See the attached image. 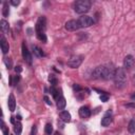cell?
Masks as SVG:
<instances>
[{"label":"cell","mask_w":135,"mask_h":135,"mask_svg":"<svg viewBox=\"0 0 135 135\" xmlns=\"http://www.w3.org/2000/svg\"><path fill=\"white\" fill-rule=\"evenodd\" d=\"M114 75H115V70L112 66H108V65L97 66L93 71V76L94 78L97 79H110V78H114Z\"/></svg>","instance_id":"1"},{"label":"cell","mask_w":135,"mask_h":135,"mask_svg":"<svg viewBox=\"0 0 135 135\" xmlns=\"http://www.w3.org/2000/svg\"><path fill=\"white\" fill-rule=\"evenodd\" d=\"M114 80L117 88H123L127 84V74H126L124 68H117L115 70Z\"/></svg>","instance_id":"2"},{"label":"cell","mask_w":135,"mask_h":135,"mask_svg":"<svg viewBox=\"0 0 135 135\" xmlns=\"http://www.w3.org/2000/svg\"><path fill=\"white\" fill-rule=\"evenodd\" d=\"M91 8V1L89 0H78L74 3V11L77 14H84Z\"/></svg>","instance_id":"3"},{"label":"cell","mask_w":135,"mask_h":135,"mask_svg":"<svg viewBox=\"0 0 135 135\" xmlns=\"http://www.w3.org/2000/svg\"><path fill=\"white\" fill-rule=\"evenodd\" d=\"M45 28H46V19H45L44 16H41V17H39V19L37 20L36 25H35L36 34H38V33H44L45 32Z\"/></svg>","instance_id":"4"},{"label":"cell","mask_w":135,"mask_h":135,"mask_svg":"<svg viewBox=\"0 0 135 135\" xmlns=\"http://www.w3.org/2000/svg\"><path fill=\"white\" fill-rule=\"evenodd\" d=\"M82 60H83V56H81V55L72 56L68 61V65L72 69H76L82 63Z\"/></svg>","instance_id":"5"},{"label":"cell","mask_w":135,"mask_h":135,"mask_svg":"<svg viewBox=\"0 0 135 135\" xmlns=\"http://www.w3.org/2000/svg\"><path fill=\"white\" fill-rule=\"evenodd\" d=\"M78 22H79L80 27H89V26H91V25L94 24L93 18L90 17V16H88V15L81 16V17L78 19Z\"/></svg>","instance_id":"6"},{"label":"cell","mask_w":135,"mask_h":135,"mask_svg":"<svg viewBox=\"0 0 135 135\" xmlns=\"http://www.w3.org/2000/svg\"><path fill=\"white\" fill-rule=\"evenodd\" d=\"M64 27L69 32H74V31H77L78 28H80V25H79L78 20H69L65 22Z\"/></svg>","instance_id":"7"},{"label":"cell","mask_w":135,"mask_h":135,"mask_svg":"<svg viewBox=\"0 0 135 135\" xmlns=\"http://www.w3.org/2000/svg\"><path fill=\"white\" fill-rule=\"evenodd\" d=\"M22 57H23V59H24L28 64H32L33 58H32V55H31L30 51L27 50V47H26V45H25L24 42L22 43Z\"/></svg>","instance_id":"8"},{"label":"cell","mask_w":135,"mask_h":135,"mask_svg":"<svg viewBox=\"0 0 135 135\" xmlns=\"http://www.w3.org/2000/svg\"><path fill=\"white\" fill-rule=\"evenodd\" d=\"M134 65V57L132 55H127L123 59V68L124 69H131Z\"/></svg>","instance_id":"9"},{"label":"cell","mask_w":135,"mask_h":135,"mask_svg":"<svg viewBox=\"0 0 135 135\" xmlns=\"http://www.w3.org/2000/svg\"><path fill=\"white\" fill-rule=\"evenodd\" d=\"M7 105H8V110L11 112H14L15 111V109H16V99H15V96L13 94H9V96H8Z\"/></svg>","instance_id":"10"},{"label":"cell","mask_w":135,"mask_h":135,"mask_svg":"<svg viewBox=\"0 0 135 135\" xmlns=\"http://www.w3.org/2000/svg\"><path fill=\"white\" fill-rule=\"evenodd\" d=\"M112 122V116H111V112H107V114L103 116V118L101 119V126L102 127H108L110 126V123Z\"/></svg>","instance_id":"11"},{"label":"cell","mask_w":135,"mask_h":135,"mask_svg":"<svg viewBox=\"0 0 135 135\" xmlns=\"http://www.w3.org/2000/svg\"><path fill=\"white\" fill-rule=\"evenodd\" d=\"M0 46H1V51L3 54H7L8 50H9V45L8 42L6 41V39L4 37H1V42H0Z\"/></svg>","instance_id":"12"},{"label":"cell","mask_w":135,"mask_h":135,"mask_svg":"<svg viewBox=\"0 0 135 135\" xmlns=\"http://www.w3.org/2000/svg\"><path fill=\"white\" fill-rule=\"evenodd\" d=\"M78 112H79V116L82 117V118H88L91 115V111L88 107H81Z\"/></svg>","instance_id":"13"},{"label":"cell","mask_w":135,"mask_h":135,"mask_svg":"<svg viewBox=\"0 0 135 135\" xmlns=\"http://www.w3.org/2000/svg\"><path fill=\"white\" fill-rule=\"evenodd\" d=\"M59 117H60V119L62 120V121H64V122H70L71 121V114L68 112V111H61L60 112V114H59Z\"/></svg>","instance_id":"14"},{"label":"cell","mask_w":135,"mask_h":135,"mask_svg":"<svg viewBox=\"0 0 135 135\" xmlns=\"http://www.w3.org/2000/svg\"><path fill=\"white\" fill-rule=\"evenodd\" d=\"M65 105H66L65 98L62 95H60L58 97V99H57V108H58V110H63L65 108Z\"/></svg>","instance_id":"15"},{"label":"cell","mask_w":135,"mask_h":135,"mask_svg":"<svg viewBox=\"0 0 135 135\" xmlns=\"http://www.w3.org/2000/svg\"><path fill=\"white\" fill-rule=\"evenodd\" d=\"M0 28H1V31H2L4 34H7V33H8V30H9V24H8V22H7L6 20L2 19V20L0 21Z\"/></svg>","instance_id":"16"},{"label":"cell","mask_w":135,"mask_h":135,"mask_svg":"<svg viewBox=\"0 0 135 135\" xmlns=\"http://www.w3.org/2000/svg\"><path fill=\"white\" fill-rule=\"evenodd\" d=\"M9 14V8H8V2L7 1H3V6H2V16L3 17H7Z\"/></svg>","instance_id":"17"},{"label":"cell","mask_w":135,"mask_h":135,"mask_svg":"<svg viewBox=\"0 0 135 135\" xmlns=\"http://www.w3.org/2000/svg\"><path fill=\"white\" fill-rule=\"evenodd\" d=\"M33 51H34V54L37 57H43L44 56V53L42 52V50L40 47H38L37 45H33Z\"/></svg>","instance_id":"18"},{"label":"cell","mask_w":135,"mask_h":135,"mask_svg":"<svg viewBox=\"0 0 135 135\" xmlns=\"http://www.w3.org/2000/svg\"><path fill=\"white\" fill-rule=\"evenodd\" d=\"M128 131L131 133V134H134L135 133V119H131L129 124H128Z\"/></svg>","instance_id":"19"},{"label":"cell","mask_w":135,"mask_h":135,"mask_svg":"<svg viewBox=\"0 0 135 135\" xmlns=\"http://www.w3.org/2000/svg\"><path fill=\"white\" fill-rule=\"evenodd\" d=\"M14 131L16 133V135H20L21 134V131H22V124L18 121L15 123V127H14Z\"/></svg>","instance_id":"20"},{"label":"cell","mask_w":135,"mask_h":135,"mask_svg":"<svg viewBox=\"0 0 135 135\" xmlns=\"http://www.w3.org/2000/svg\"><path fill=\"white\" fill-rule=\"evenodd\" d=\"M44 131H45L46 135H52V133H53V126L51 123H46L45 128H44Z\"/></svg>","instance_id":"21"},{"label":"cell","mask_w":135,"mask_h":135,"mask_svg":"<svg viewBox=\"0 0 135 135\" xmlns=\"http://www.w3.org/2000/svg\"><path fill=\"white\" fill-rule=\"evenodd\" d=\"M1 130H2L3 135H8V128L5 126V123L3 122V120L1 121Z\"/></svg>","instance_id":"22"},{"label":"cell","mask_w":135,"mask_h":135,"mask_svg":"<svg viewBox=\"0 0 135 135\" xmlns=\"http://www.w3.org/2000/svg\"><path fill=\"white\" fill-rule=\"evenodd\" d=\"M37 38H38L40 41H42V42H46V40H47L44 33H38V34H37Z\"/></svg>","instance_id":"23"},{"label":"cell","mask_w":135,"mask_h":135,"mask_svg":"<svg viewBox=\"0 0 135 135\" xmlns=\"http://www.w3.org/2000/svg\"><path fill=\"white\" fill-rule=\"evenodd\" d=\"M50 92H51V94L53 95V97H54L55 99H58V94H59V92H58L54 86H52V88H51Z\"/></svg>","instance_id":"24"},{"label":"cell","mask_w":135,"mask_h":135,"mask_svg":"<svg viewBox=\"0 0 135 135\" xmlns=\"http://www.w3.org/2000/svg\"><path fill=\"white\" fill-rule=\"evenodd\" d=\"M49 81H50V82H51V84H53V85L57 84V82H58L57 78H56L54 75H50V76H49Z\"/></svg>","instance_id":"25"},{"label":"cell","mask_w":135,"mask_h":135,"mask_svg":"<svg viewBox=\"0 0 135 135\" xmlns=\"http://www.w3.org/2000/svg\"><path fill=\"white\" fill-rule=\"evenodd\" d=\"M4 63H5V65H6L7 69H12L13 62H12V60L9 58H4Z\"/></svg>","instance_id":"26"},{"label":"cell","mask_w":135,"mask_h":135,"mask_svg":"<svg viewBox=\"0 0 135 135\" xmlns=\"http://www.w3.org/2000/svg\"><path fill=\"white\" fill-rule=\"evenodd\" d=\"M108 99H109V96H108V95H105V94H101V95H100V100H101V101L105 102V101H108Z\"/></svg>","instance_id":"27"},{"label":"cell","mask_w":135,"mask_h":135,"mask_svg":"<svg viewBox=\"0 0 135 135\" xmlns=\"http://www.w3.org/2000/svg\"><path fill=\"white\" fill-rule=\"evenodd\" d=\"M9 3H11L12 5H14V6H17V5L20 4V1H19V0H11Z\"/></svg>","instance_id":"28"},{"label":"cell","mask_w":135,"mask_h":135,"mask_svg":"<svg viewBox=\"0 0 135 135\" xmlns=\"http://www.w3.org/2000/svg\"><path fill=\"white\" fill-rule=\"evenodd\" d=\"M37 134V127L36 126H33L32 127V131H31V134L30 135H36Z\"/></svg>","instance_id":"29"},{"label":"cell","mask_w":135,"mask_h":135,"mask_svg":"<svg viewBox=\"0 0 135 135\" xmlns=\"http://www.w3.org/2000/svg\"><path fill=\"white\" fill-rule=\"evenodd\" d=\"M43 99H44V101H45V103H46V104H49V105H51V104H52V101L50 100V98H49L47 96H44V98H43Z\"/></svg>","instance_id":"30"},{"label":"cell","mask_w":135,"mask_h":135,"mask_svg":"<svg viewBox=\"0 0 135 135\" xmlns=\"http://www.w3.org/2000/svg\"><path fill=\"white\" fill-rule=\"evenodd\" d=\"M15 71H16V73H20L22 71V68L20 65H17V66H15Z\"/></svg>","instance_id":"31"},{"label":"cell","mask_w":135,"mask_h":135,"mask_svg":"<svg viewBox=\"0 0 135 135\" xmlns=\"http://www.w3.org/2000/svg\"><path fill=\"white\" fill-rule=\"evenodd\" d=\"M19 79H20V76L19 75H16L15 78H14V84H17V82L19 81Z\"/></svg>","instance_id":"32"},{"label":"cell","mask_w":135,"mask_h":135,"mask_svg":"<svg viewBox=\"0 0 135 135\" xmlns=\"http://www.w3.org/2000/svg\"><path fill=\"white\" fill-rule=\"evenodd\" d=\"M73 89L75 90V91H80L81 90V88L78 85V84H74V86H73Z\"/></svg>","instance_id":"33"},{"label":"cell","mask_w":135,"mask_h":135,"mask_svg":"<svg viewBox=\"0 0 135 135\" xmlns=\"http://www.w3.org/2000/svg\"><path fill=\"white\" fill-rule=\"evenodd\" d=\"M126 107L127 108H135V103H128V104H126Z\"/></svg>","instance_id":"34"},{"label":"cell","mask_w":135,"mask_h":135,"mask_svg":"<svg viewBox=\"0 0 135 135\" xmlns=\"http://www.w3.org/2000/svg\"><path fill=\"white\" fill-rule=\"evenodd\" d=\"M11 122L14 123V124L16 123V121H15V117H11Z\"/></svg>","instance_id":"35"},{"label":"cell","mask_w":135,"mask_h":135,"mask_svg":"<svg viewBox=\"0 0 135 135\" xmlns=\"http://www.w3.org/2000/svg\"><path fill=\"white\" fill-rule=\"evenodd\" d=\"M16 118H17V119H18V120H21V119H22V118H21V116H20V115H18V116H16Z\"/></svg>","instance_id":"36"},{"label":"cell","mask_w":135,"mask_h":135,"mask_svg":"<svg viewBox=\"0 0 135 135\" xmlns=\"http://www.w3.org/2000/svg\"><path fill=\"white\" fill-rule=\"evenodd\" d=\"M131 97H132V99H135V94H133Z\"/></svg>","instance_id":"37"},{"label":"cell","mask_w":135,"mask_h":135,"mask_svg":"<svg viewBox=\"0 0 135 135\" xmlns=\"http://www.w3.org/2000/svg\"><path fill=\"white\" fill-rule=\"evenodd\" d=\"M55 135H61L59 132H55Z\"/></svg>","instance_id":"38"}]
</instances>
